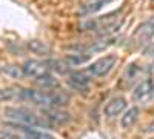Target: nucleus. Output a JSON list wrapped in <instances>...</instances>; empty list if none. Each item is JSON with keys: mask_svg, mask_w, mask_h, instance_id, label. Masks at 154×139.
<instances>
[{"mask_svg": "<svg viewBox=\"0 0 154 139\" xmlns=\"http://www.w3.org/2000/svg\"><path fill=\"white\" fill-rule=\"evenodd\" d=\"M20 99L40 105L43 108H57L69 102V97L62 91H43V90H22Z\"/></svg>", "mask_w": 154, "mask_h": 139, "instance_id": "1", "label": "nucleus"}, {"mask_svg": "<svg viewBox=\"0 0 154 139\" xmlns=\"http://www.w3.org/2000/svg\"><path fill=\"white\" fill-rule=\"evenodd\" d=\"M5 118L12 122V124H19V125H26V127H34V128H43L48 127V122L42 118H38L37 115L31 113L29 110L25 108H16V107H8L3 110Z\"/></svg>", "mask_w": 154, "mask_h": 139, "instance_id": "2", "label": "nucleus"}, {"mask_svg": "<svg viewBox=\"0 0 154 139\" xmlns=\"http://www.w3.org/2000/svg\"><path fill=\"white\" fill-rule=\"evenodd\" d=\"M122 22H123V19L119 17L117 12H111V14H106L103 17H99V19L88 20V22L82 23V28L96 30V33L99 36H109L120 28Z\"/></svg>", "mask_w": 154, "mask_h": 139, "instance_id": "3", "label": "nucleus"}, {"mask_svg": "<svg viewBox=\"0 0 154 139\" xmlns=\"http://www.w3.org/2000/svg\"><path fill=\"white\" fill-rule=\"evenodd\" d=\"M152 36H154V16L146 19L142 25H139V28L134 31L131 37V42L136 46H143L145 43L151 40Z\"/></svg>", "mask_w": 154, "mask_h": 139, "instance_id": "4", "label": "nucleus"}, {"mask_svg": "<svg viewBox=\"0 0 154 139\" xmlns=\"http://www.w3.org/2000/svg\"><path fill=\"white\" fill-rule=\"evenodd\" d=\"M116 62H117V57L116 56H105V57H100L99 60L93 62L91 65L88 67V73L93 76V77H100V76H105L108 74L112 67L116 65Z\"/></svg>", "mask_w": 154, "mask_h": 139, "instance_id": "5", "label": "nucleus"}, {"mask_svg": "<svg viewBox=\"0 0 154 139\" xmlns=\"http://www.w3.org/2000/svg\"><path fill=\"white\" fill-rule=\"evenodd\" d=\"M23 73L26 77H31V79H38L42 77L43 74H48L49 73V67L45 62H38V60H26L23 65Z\"/></svg>", "mask_w": 154, "mask_h": 139, "instance_id": "6", "label": "nucleus"}, {"mask_svg": "<svg viewBox=\"0 0 154 139\" xmlns=\"http://www.w3.org/2000/svg\"><path fill=\"white\" fill-rule=\"evenodd\" d=\"M91 79H93V76L88 71H74V73L69 74L68 82H69L71 87L75 88V90H86Z\"/></svg>", "mask_w": 154, "mask_h": 139, "instance_id": "7", "label": "nucleus"}, {"mask_svg": "<svg viewBox=\"0 0 154 139\" xmlns=\"http://www.w3.org/2000/svg\"><path fill=\"white\" fill-rule=\"evenodd\" d=\"M125 107H126V100L123 97H114L106 104L103 113H105L106 118H114V116L120 115V113L125 110Z\"/></svg>", "mask_w": 154, "mask_h": 139, "instance_id": "8", "label": "nucleus"}, {"mask_svg": "<svg viewBox=\"0 0 154 139\" xmlns=\"http://www.w3.org/2000/svg\"><path fill=\"white\" fill-rule=\"evenodd\" d=\"M154 91V77L151 79H145L143 82H140L134 91V99L136 100H142L145 97H148L151 93Z\"/></svg>", "mask_w": 154, "mask_h": 139, "instance_id": "9", "label": "nucleus"}, {"mask_svg": "<svg viewBox=\"0 0 154 139\" xmlns=\"http://www.w3.org/2000/svg\"><path fill=\"white\" fill-rule=\"evenodd\" d=\"M142 74H143V68H140L139 65L136 64H131L130 67L126 68V73H125V82L126 84H134L137 79L142 77Z\"/></svg>", "mask_w": 154, "mask_h": 139, "instance_id": "10", "label": "nucleus"}, {"mask_svg": "<svg viewBox=\"0 0 154 139\" xmlns=\"http://www.w3.org/2000/svg\"><path fill=\"white\" fill-rule=\"evenodd\" d=\"M137 118H139V108L131 107V108L122 116V127H123V128H130L131 125L137 121Z\"/></svg>", "mask_w": 154, "mask_h": 139, "instance_id": "11", "label": "nucleus"}, {"mask_svg": "<svg viewBox=\"0 0 154 139\" xmlns=\"http://www.w3.org/2000/svg\"><path fill=\"white\" fill-rule=\"evenodd\" d=\"M109 0H91L88 5H85L82 9H80V14L82 16H88V14H93V12L99 11L102 6H103L105 3H108Z\"/></svg>", "mask_w": 154, "mask_h": 139, "instance_id": "12", "label": "nucleus"}, {"mask_svg": "<svg viewBox=\"0 0 154 139\" xmlns=\"http://www.w3.org/2000/svg\"><path fill=\"white\" fill-rule=\"evenodd\" d=\"M28 46H29V49L31 51H34L35 54H42V56H46V54H49V46L46 45V43H43V42H40V40H31L29 43H28Z\"/></svg>", "mask_w": 154, "mask_h": 139, "instance_id": "13", "label": "nucleus"}, {"mask_svg": "<svg viewBox=\"0 0 154 139\" xmlns=\"http://www.w3.org/2000/svg\"><path fill=\"white\" fill-rule=\"evenodd\" d=\"M46 113H48V116H46V118L53 119L54 122H59V124L66 122V121H69V119H71L68 113H62V111L54 110V108H51V110H49V108H46Z\"/></svg>", "mask_w": 154, "mask_h": 139, "instance_id": "14", "label": "nucleus"}, {"mask_svg": "<svg viewBox=\"0 0 154 139\" xmlns=\"http://www.w3.org/2000/svg\"><path fill=\"white\" fill-rule=\"evenodd\" d=\"M2 73L9 76V77H12V79H19V77H22V76H25L23 70L20 67H17V65H3L2 67Z\"/></svg>", "mask_w": 154, "mask_h": 139, "instance_id": "15", "label": "nucleus"}, {"mask_svg": "<svg viewBox=\"0 0 154 139\" xmlns=\"http://www.w3.org/2000/svg\"><path fill=\"white\" fill-rule=\"evenodd\" d=\"M35 82L40 85L42 88H53V87L57 85V79L54 77V76H51L49 73H48V74H43L42 77L35 79Z\"/></svg>", "mask_w": 154, "mask_h": 139, "instance_id": "16", "label": "nucleus"}, {"mask_svg": "<svg viewBox=\"0 0 154 139\" xmlns=\"http://www.w3.org/2000/svg\"><path fill=\"white\" fill-rule=\"evenodd\" d=\"M152 71H154V62H152Z\"/></svg>", "mask_w": 154, "mask_h": 139, "instance_id": "17", "label": "nucleus"}]
</instances>
